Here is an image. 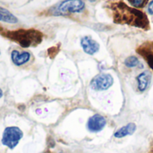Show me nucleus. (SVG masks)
I'll use <instances>...</instances> for the list:
<instances>
[{
  "label": "nucleus",
  "mask_w": 153,
  "mask_h": 153,
  "mask_svg": "<svg viewBox=\"0 0 153 153\" xmlns=\"http://www.w3.org/2000/svg\"><path fill=\"white\" fill-rule=\"evenodd\" d=\"M116 23L128 24L143 30L149 29V20L142 11L128 6L124 2L113 3L110 4Z\"/></svg>",
  "instance_id": "nucleus-1"
},
{
  "label": "nucleus",
  "mask_w": 153,
  "mask_h": 153,
  "mask_svg": "<svg viewBox=\"0 0 153 153\" xmlns=\"http://www.w3.org/2000/svg\"><path fill=\"white\" fill-rule=\"evenodd\" d=\"M5 37L17 42L22 48H30L39 45L42 41L43 35L37 30H17L5 32Z\"/></svg>",
  "instance_id": "nucleus-2"
},
{
  "label": "nucleus",
  "mask_w": 153,
  "mask_h": 153,
  "mask_svg": "<svg viewBox=\"0 0 153 153\" xmlns=\"http://www.w3.org/2000/svg\"><path fill=\"white\" fill-rule=\"evenodd\" d=\"M23 137V132L17 126H8L4 130L2 143L10 150H13Z\"/></svg>",
  "instance_id": "nucleus-3"
},
{
  "label": "nucleus",
  "mask_w": 153,
  "mask_h": 153,
  "mask_svg": "<svg viewBox=\"0 0 153 153\" xmlns=\"http://www.w3.org/2000/svg\"><path fill=\"white\" fill-rule=\"evenodd\" d=\"M85 7L82 0H65L61 2L55 12L56 15H65L74 13H80Z\"/></svg>",
  "instance_id": "nucleus-4"
},
{
  "label": "nucleus",
  "mask_w": 153,
  "mask_h": 153,
  "mask_svg": "<svg viewBox=\"0 0 153 153\" xmlns=\"http://www.w3.org/2000/svg\"><path fill=\"white\" fill-rule=\"evenodd\" d=\"M114 83V79L109 74H100L95 76L91 82V88L97 91H106Z\"/></svg>",
  "instance_id": "nucleus-5"
},
{
  "label": "nucleus",
  "mask_w": 153,
  "mask_h": 153,
  "mask_svg": "<svg viewBox=\"0 0 153 153\" xmlns=\"http://www.w3.org/2000/svg\"><path fill=\"white\" fill-rule=\"evenodd\" d=\"M107 121L104 117L99 114H95L91 117L87 122V128L91 133H98L103 130L106 126Z\"/></svg>",
  "instance_id": "nucleus-6"
},
{
  "label": "nucleus",
  "mask_w": 153,
  "mask_h": 153,
  "mask_svg": "<svg viewBox=\"0 0 153 153\" xmlns=\"http://www.w3.org/2000/svg\"><path fill=\"white\" fill-rule=\"evenodd\" d=\"M81 46L88 55H94L100 49V44L90 36H85L81 39Z\"/></svg>",
  "instance_id": "nucleus-7"
},
{
  "label": "nucleus",
  "mask_w": 153,
  "mask_h": 153,
  "mask_svg": "<svg viewBox=\"0 0 153 153\" xmlns=\"http://www.w3.org/2000/svg\"><path fill=\"white\" fill-rule=\"evenodd\" d=\"M138 54H140L148 63L149 66L153 71V42L145 43L137 49Z\"/></svg>",
  "instance_id": "nucleus-8"
},
{
  "label": "nucleus",
  "mask_w": 153,
  "mask_h": 153,
  "mask_svg": "<svg viewBox=\"0 0 153 153\" xmlns=\"http://www.w3.org/2000/svg\"><path fill=\"white\" fill-rule=\"evenodd\" d=\"M30 53L28 51L19 52L18 50H13L11 53V59L13 65L17 66H21L26 63H28L30 59Z\"/></svg>",
  "instance_id": "nucleus-9"
},
{
  "label": "nucleus",
  "mask_w": 153,
  "mask_h": 153,
  "mask_svg": "<svg viewBox=\"0 0 153 153\" xmlns=\"http://www.w3.org/2000/svg\"><path fill=\"white\" fill-rule=\"evenodd\" d=\"M151 82V74L147 71L141 73L137 76V85H138V90L141 92H143L146 91L148 88L149 84Z\"/></svg>",
  "instance_id": "nucleus-10"
},
{
  "label": "nucleus",
  "mask_w": 153,
  "mask_h": 153,
  "mask_svg": "<svg viewBox=\"0 0 153 153\" xmlns=\"http://www.w3.org/2000/svg\"><path fill=\"white\" fill-rule=\"evenodd\" d=\"M136 131V125L134 123H129L126 126L119 128L114 134L116 138H123L127 135H132Z\"/></svg>",
  "instance_id": "nucleus-11"
},
{
  "label": "nucleus",
  "mask_w": 153,
  "mask_h": 153,
  "mask_svg": "<svg viewBox=\"0 0 153 153\" xmlns=\"http://www.w3.org/2000/svg\"><path fill=\"white\" fill-rule=\"evenodd\" d=\"M0 21L7 23H16L18 19L6 8L0 6Z\"/></svg>",
  "instance_id": "nucleus-12"
},
{
  "label": "nucleus",
  "mask_w": 153,
  "mask_h": 153,
  "mask_svg": "<svg viewBox=\"0 0 153 153\" xmlns=\"http://www.w3.org/2000/svg\"><path fill=\"white\" fill-rule=\"evenodd\" d=\"M125 65L128 68H134L140 65V61L136 56H128L125 60Z\"/></svg>",
  "instance_id": "nucleus-13"
},
{
  "label": "nucleus",
  "mask_w": 153,
  "mask_h": 153,
  "mask_svg": "<svg viewBox=\"0 0 153 153\" xmlns=\"http://www.w3.org/2000/svg\"><path fill=\"white\" fill-rule=\"evenodd\" d=\"M134 8H143L146 5L149 0H127Z\"/></svg>",
  "instance_id": "nucleus-14"
},
{
  "label": "nucleus",
  "mask_w": 153,
  "mask_h": 153,
  "mask_svg": "<svg viewBox=\"0 0 153 153\" xmlns=\"http://www.w3.org/2000/svg\"><path fill=\"white\" fill-rule=\"evenodd\" d=\"M148 13L150 14H152L153 15V0L149 4V5H148Z\"/></svg>",
  "instance_id": "nucleus-15"
},
{
  "label": "nucleus",
  "mask_w": 153,
  "mask_h": 153,
  "mask_svg": "<svg viewBox=\"0 0 153 153\" xmlns=\"http://www.w3.org/2000/svg\"><path fill=\"white\" fill-rule=\"evenodd\" d=\"M3 97V91H2V89L0 88V99Z\"/></svg>",
  "instance_id": "nucleus-16"
},
{
  "label": "nucleus",
  "mask_w": 153,
  "mask_h": 153,
  "mask_svg": "<svg viewBox=\"0 0 153 153\" xmlns=\"http://www.w3.org/2000/svg\"><path fill=\"white\" fill-rule=\"evenodd\" d=\"M149 153H153V150H152V151H151Z\"/></svg>",
  "instance_id": "nucleus-17"
},
{
  "label": "nucleus",
  "mask_w": 153,
  "mask_h": 153,
  "mask_svg": "<svg viewBox=\"0 0 153 153\" xmlns=\"http://www.w3.org/2000/svg\"><path fill=\"white\" fill-rule=\"evenodd\" d=\"M90 1H91V2H94L95 0H90Z\"/></svg>",
  "instance_id": "nucleus-18"
},
{
  "label": "nucleus",
  "mask_w": 153,
  "mask_h": 153,
  "mask_svg": "<svg viewBox=\"0 0 153 153\" xmlns=\"http://www.w3.org/2000/svg\"><path fill=\"white\" fill-rule=\"evenodd\" d=\"M0 54H1V52H0Z\"/></svg>",
  "instance_id": "nucleus-19"
}]
</instances>
